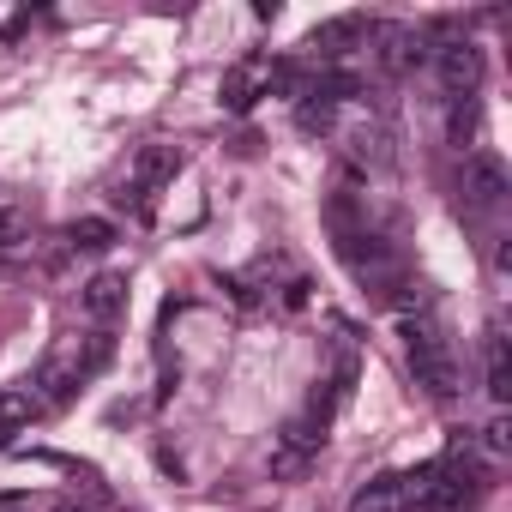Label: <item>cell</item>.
<instances>
[{
	"mask_svg": "<svg viewBox=\"0 0 512 512\" xmlns=\"http://www.w3.org/2000/svg\"><path fill=\"white\" fill-rule=\"evenodd\" d=\"M175 169H181V151H175V145H139L133 175H127V187H121L115 199H121V205H133V211H145V199H151Z\"/></svg>",
	"mask_w": 512,
	"mask_h": 512,
	"instance_id": "1",
	"label": "cell"
},
{
	"mask_svg": "<svg viewBox=\"0 0 512 512\" xmlns=\"http://www.w3.org/2000/svg\"><path fill=\"white\" fill-rule=\"evenodd\" d=\"M434 73H440L446 97H476V85H482V49L476 43H446L434 55Z\"/></svg>",
	"mask_w": 512,
	"mask_h": 512,
	"instance_id": "2",
	"label": "cell"
},
{
	"mask_svg": "<svg viewBox=\"0 0 512 512\" xmlns=\"http://www.w3.org/2000/svg\"><path fill=\"white\" fill-rule=\"evenodd\" d=\"M464 193H470V205H500V199L512 193L506 163H500L494 151H470V163H464Z\"/></svg>",
	"mask_w": 512,
	"mask_h": 512,
	"instance_id": "3",
	"label": "cell"
},
{
	"mask_svg": "<svg viewBox=\"0 0 512 512\" xmlns=\"http://www.w3.org/2000/svg\"><path fill=\"white\" fill-rule=\"evenodd\" d=\"M410 380H416L428 398H452V392H458V362H452V350H446V344L410 350Z\"/></svg>",
	"mask_w": 512,
	"mask_h": 512,
	"instance_id": "4",
	"label": "cell"
},
{
	"mask_svg": "<svg viewBox=\"0 0 512 512\" xmlns=\"http://www.w3.org/2000/svg\"><path fill=\"white\" fill-rule=\"evenodd\" d=\"M362 37H368V19H362V13H344V19L314 25V31H308V49H314L320 61H344Z\"/></svg>",
	"mask_w": 512,
	"mask_h": 512,
	"instance_id": "5",
	"label": "cell"
},
{
	"mask_svg": "<svg viewBox=\"0 0 512 512\" xmlns=\"http://www.w3.org/2000/svg\"><path fill=\"white\" fill-rule=\"evenodd\" d=\"M79 308H85L97 326H115V320L127 314V278H121V272H97V278L79 290Z\"/></svg>",
	"mask_w": 512,
	"mask_h": 512,
	"instance_id": "6",
	"label": "cell"
},
{
	"mask_svg": "<svg viewBox=\"0 0 512 512\" xmlns=\"http://www.w3.org/2000/svg\"><path fill=\"white\" fill-rule=\"evenodd\" d=\"M79 380H85V374H79L73 362H43V368H37V386H31V392H37L43 404H67V398L79 392Z\"/></svg>",
	"mask_w": 512,
	"mask_h": 512,
	"instance_id": "7",
	"label": "cell"
},
{
	"mask_svg": "<svg viewBox=\"0 0 512 512\" xmlns=\"http://www.w3.org/2000/svg\"><path fill=\"white\" fill-rule=\"evenodd\" d=\"M428 49H422V37L416 31H404V25H392V31H380V61L398 73V67H416Z\"/></svg>",
	"mask_w": 512,
	"mask_h": 512,
	"instance_id": "8",
	"label": "cell"
},
{
	"mask_svg": "<svg viewBox=\"0 0 512 512\" xmlns=\"http://www.w3.org/2000/svg\"><path fill=\"white\" fill-rule=\"evenodd\" d=\"M43 410V398L31 392V386H0V428H19V422H31Z\"/></svg>",
	"mask_w": 512,
	"mask_h": 512,
	"instance_id": "9",
	"label": "cell"
},
{
	"mask_svg": "<svg viewBox=\"0 0 512 512\" xmlns=\"http://www.w3.org/2000/svg\"><path fill=\"white\" fill-rule=\"evenodd\" d=\"M67 241L85 247V253H103V247H115V223L109 217H73L67 223Z\"/></svg>",
	"mask_w": 512,
	"mask_h": 512,
	"instance_id": "10",
	"label": "cell"
},
{
	"mask_svg": "<svg viewBox=\"0 0 512 512\" xmlns=\"http://www.w3.org/2000/svg\"><path fill=\"white\" fill-rule=\"evenodd\" d=\"M350 512H404V494H398V476H374Z\"/></svg>",
	"mask_w": 512,
	"mask_h": 512,
	"instance_id": "11",
	"label": "cell"
},
{
	"mask_svg": "<svg viewBox=\"0 0 512 512\" xmlns=\"http://www.w3.org/2000/svg\"><path fill=\"white\" fill-rule=\"evenodd\" d=\"M356 374H362V362H356V350L344 344V350H338V362H332V380H326V386H332V404H344V398L356 392Z\"/></svg>",
	"mask_w": 512,
	"mask_h": 512,
	"instance_id": "12",
	"label": "cell"
},
{
	"mask_svg": "<svg viewBox=\"0 0 512 512\" xmlns=\"http://www.w3.org/2000/svg\"><path fill=\"white\" fill-rule=\"evenodd\" d=\"M109 356H115V338H109V332L97 326V332H91V344H85V356H79V374H97V368H103Z\"/></svg>",
	"mask_w": 512,
	"mask_h": 512,
	"instance_id": "13",
	"label": "cell"
},
{
	"mask_svg": "<svg viewBox=\"0 0 512 512\" xmlns=\"http://www.w3.org/2000/svg\"><path fill=\"white\" fill-rule=\"evenodd\" d=\"M296 121H302V133H326V127H332V103H320V97H302Z\"/></svg>",
	"mask_w": 512,
	"mask_h": 512,
	"instance_id": "14",
	"label": "cell"
},
{
	"mask_svg": "<svg viewBox=\"0 0 512 512\" xmlns=\"http://www.w3.org/2000/svg\"><path fill=\"white\" fill-rule=\"evenodd\" d=\"M476 133V97H458L452 103V145H464Z\"/></svg>",
	"mask_w": 512,
	"mask_h": 512,
	"instance_id": "15",
	"label": "cell"
},
{
	"mask_svg": "<svg viewBox=\"0 0 512 512\" xmlns=\"http://www.w3.org/2000/svg\"><path fill=\"white\" fill-rule=\"evenodd\" d=\"M223 103H229V109H247V103H253V97H247V73H229V79H223Z\"/></svg>",
	"mask_w": 512,
	"mask_h": 512,
	"instance_id": "16",
	"label": "cell"
},
{
	"mask_svg": "<svg viewBox=\"0 0 512 512\" xmlns=\"http://www.w3.org/2000/svg\"><path fill=\"white\" fill-rule=\"evenodd\" d=\"M25 235V211H0V247H13Z\"/></svg>",
	"mask_w": 512,
	"mask_h": 512,
	"instance_id": "17",
	"label": "cell"
},
{
	"mask_svg": "<svg viewBox=\"0 0 512 512\" xmlns=\"http://www.w3.org/2000/svg\"><path fill=\"white\" fill-rule=\"evenodd\" d=\"M223 290H229V296H235L241 308H260V290H253L247 278H223Z\"/></svg>",
	"mask_w": 512,
	"mask_h": 512,
	"instance_id": "18",
	"label": "cell"
},
{
	"mask_svg": "<svg viewBox=\"0 0 512 512\" xmlns=\"http://www.w3.org/2000/svg\"><path fill=\"white\" fill-rule=\"evenodd\" d=\"M284 308H308V284H302V278H296V284L284 290Z\"/></svg>",
	"mask_w": 512,
	"mask_h": 512,
	"instance_id": "19",
	"label": "cell"
},
{
	"mask_svg": "<svg viewBox=\"0 0 512 512\" xmlns=\"http://www.w3.org/2000/svg\"><path fill=\"white\" fill-rule=\"evenodd\" d=\"M482 434H488V452H506V422H488Z\"/></svg>",
	"mask_w": 512,
	"mask_h": 512,
	"instance_id": "20",
	"label": "cell"
},
{
	"mask_svg": "<svg viewBox=\"0 0 512 512\" xmlns=\"http://www.w3.org/2000/svg\"><path fill=\"white\" fill-rule=\"evenodd\" d=\"M25 506H31L25 494H0V512H25Z\"/></svg>",
	"mask_w": 512,
	"mask_h": 512,
	"instance_id": "21",
	"label": "cell"
},
{
	"mask_svg": "<svg viewBox=\"0 0 512 512\" xmlns=\"http://www.w3.org/2000/svg\"><path fill=\"white\" fill-rule=\"evenodd\" d=\"M7 446H13V428H0V452H7Z\"/></svg>",
	"mask_w": 512,
	"mask_h": 512,
	"instance_id": "22",
	"label": "cell"
},
{
	"mask_svg": "<svg viewBox=\"0 0 512 512\" xmlns=\"http://www.w3.org/2000/svg\"><path fill=\"white\" fill-rule=\"evenodd\" d=\"M61 512H79V506H61Z\"/></svg>",
	"mask_w": 512,
	"mask_h": 512,
	"instance_id": "23",
	"label": "cell"
}]
</instances>
